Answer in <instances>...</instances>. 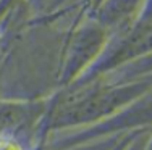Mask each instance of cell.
<instances>
[{"label":"cell","mask_w":152,"mask_h":150,"mask_svg":"<svg viewBox=\"0 0 152 150\" xmlns=\"http://www.w3.org/2000/svg\"><path fill=\"white\" fill-rule=\"evenodd\" d=\"M136 5H137V0H112L104 8L102 20L107 24L121 23L134 12Z\"/></svg>","instance_id":"1"}]
</instances>
